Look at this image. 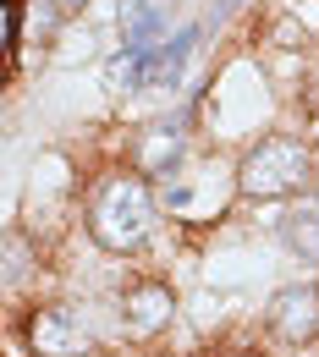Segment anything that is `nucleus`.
I'll use <instances>...</instances> for the list:
<instances>
[{
    "label": "nucleus",
    "mask_w": 319,
    "mask_h": 357,
    "mask_svg": "<svg viewBox=\"0 0 319 357\" xmlns=\"http://www.w3.org/2000/svg\"><path fill=\"white\" fill-rule=\"evenodd\" d=\"M89 225L110 253H133L154 231V192L143 176H105L89 198Z\"/></svg>",
    "instance_id": "1"
},
{
    "label": "nucleus",
    "mask_w": 319,
    "mask_h": 357,
    "mask_svg": "<svg viewBox=\"0 0 319 357\" xmlns=\"http://www.w3.org/2000/svg\"><path fill=\"white\" fill-rule=\"evenodd\" d=\"M309 176V149L297 143V137H259L248 154H242V165H237V187L248 192V198H281V192H297Z\"/></svg>",
    "instance_id": "2"
},
{
    "label": "nucleus",
    "mask_w": 319,
    "mask_h": 357,
    "mask_svg": "<svg viewBox=\"0 0 319 357\" xmlns=\"http://www.w3.org/2000/svg\"><path fill=\"white\" fill-rule=\"evenodd\" d=\"M28 341H34L39 357H89L94 352L89 330H83L66 308H39L34 324H28Z\"/></svg>",
    "instance_id": "3"
},
{
    "label": "nucleus",
    "mask_w": 319,
    "mask_h": 357,
    "mask_svg": "<svg viewBox=\"0 0 319 357\" xmlns=\"http://www.w3.org/2000/svg\"><path fill=\"white\" fill-rule=\"evenodd\" d=\"M270 330L281 341L303 347V341L319 330V291L314 286H286V291L270 303Z\"/></svg>",
    "instance_id": "4"
},
{
    "label": "nucleus",
    "mask_w": 319,
    "mask_h": 357,
    "mask_svg": "<svg viewBox=\"0 0 319 357\" xmlns=\"http://www.w3.org/2000/svg\"><path fill=\"white\" fill-rule=\"evenodd\" d=\"M165 319H171V291H165V286H138L133 297H127V324H133V335H154Z\"/></svg>",
    "instance_id": "5"
},
{
    "label": "nucleus",
    "mask_w": 319,
    "mask_h": 357,
    "mask_svg": "<svg viewBox=\"0 0 319 357\" xmlns=\"http://www.w3.org/2000/svg\"><path fill=\"white\" fill-rule=\"evenodd\" d=\"M121 33H127V50H154L165 39V6L160 0H138L121 17Z\"/></svg>",
    "instance_id": "6"
},
{
    "label": "nucleus",
    "mask_w": 319,
    "mask_h": 357,
    "mask_svg": "<svg viewBox=\"0 0 319 357\" xmlns=\"http://www.w3.org/2000/svg\"><path fill=\"white\" fill-rule=\"evenodd\" d=\"M177 154H182V127H177V121H160V127H149V137H143L138 165H143L149 176H160V171L177 165Z\"/></svg>",
    "instance_id": "7"
},
{
    "label": "nucleus",
    "mask_w": 319,
    "mask_h": 357,
    "mask_svg": "<svg viewBox=\"0 0 319 357\" xmlns=\"http://www.w3.org/2000/svg\"><path fill=\"white\" fill-rule=\"evenodd\" d=\"M286 242H292L303 259H314V264H319V204H314V198H303V204L286 215Z\"/></svg>",
    "instance_id": "8"
},
{
    "label": "nucleus",
    "mask_w": 319,
    "mask_h": 357,
    "mask_svg": "<svg viewBox=\"0 0 319 357\" xmlns=\"http://www.w3.org/2000/svg\"><path fill=\"white\" fill-rule=\"evenodd\" d=\"M22 50V0H6V55Z\"/></svg>",
    "instance_id": "9"
},
{
    "label": "nucleus",
    "mask_w": 319,
    "mask_h": 357,
    "mask_svg": "<svg viewBox=\"0 0 319 357\" xmlns=\"http://www.w3.org/2000/svg\"><path fill=\"white\" fill-rule=\"evenodd\" d=\"M55 6H61V11H83L89 0H55Z\"/></svg>",
    "instance_id": "10"
}]
</instances>
